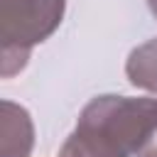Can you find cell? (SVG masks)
<instances>
[{"label":"cell","mask_w":157,"mask_h":157,"mask_svg":"<svg viewBox=\"0 0 157 157\" xmlns=\"http://www.w3.org/2000/svg\"><path fill=\"white\" fill-rule=\"evenodd\" d=\"M142 157H157V145H155V147H152L147 155H142Z\"/></svg>","instance_id":"8992f818"},{"label":"cell","mask_w":157,"mask_h":157,"mask_svg":"<svg viewBox=\"0 0 157 157\" xmlns=\"http://www.w3.org/2000/svg\"><path fill=\"white\" fill-rule=\"evenodd\" d=\"M66 12V0H0V74H20L34 44L49 39Z\"/></svg>","instance_id":"7a4b0ae2"},{"label":"cell","mask_w":157,"mask_h":157,"mask_svg":"<svg viewBox=\"0 0 157 157\" xmlns=\"http://www.w3.org/2000/svg\"><path fill=\"white\" fill-rule=\"evenodd\" d=\"M125 76L135 88L157 96V37L135 47L125 61Z\"/></svg>","instance_id":"277c9868"},{"label":"cell","mask_w":157,"mask_h":157,"mask_svg":"<svg viewBox=\"0 0 157 157\" xmlns=\"http://www.w3.org/2000/svg\"><path fill=\"white\" fill-rule=\"evenodd\" d=\"M34 147V123L25 105L0 101V157H29Z\"/></svg>","instance_id":"3957f363"},{"label":"cell","mask_w":157,"mask_h":157,"mask_svg":"<svg viewBox=\"0 0 157 157\" xmlns=\"http://www.w3.org/2000/svg\"><path fill=\"white\" fill-rule=\"evenodd\" d=\"M147 7H150V12H152L155 20H157V0H147Z\"/></svg>","instance_id":"5b68a950"},{"label":"cell","mask_w":157,"mask_h":157,"mask_svg":"<svg viewBox=\"0 0 157 157\" xmlns=\"http://www.w3.org/2000/svg\"><path fill=\"white\" fill-rule=\"evenodd\" d=\"M157 145V98L96 96L78 113L59 157H142Z\"/></svg>","instance_id":"6da1fadb"}]
</instances>
